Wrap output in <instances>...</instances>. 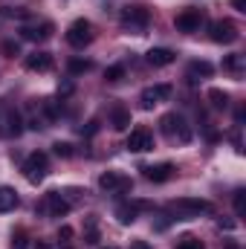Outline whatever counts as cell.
<instances>
[{
  "mask_svg": "<svg viewBox=\"0 0 246 249\" xmlns=\"http://www.w3.org/2000/svg\"><path fill=\"white\" fill-rule=\"evenodd\" d=\"M38 212L47 214V217H64V214L70 212V203L64 200L58 191H50V194H44V200L38 203Z\"/></svg>",
  "mask_w": 246,
  "mask_h": 249,
  "instance_id": "obj_6",
  "label": "cell"
},
{
  "mask_svg": "<svg viewBox=\"0 0 246 249\" xmlns=\"http://www.w3.org/2000/svg\"><path fill=\"white\" fill-rule=\"evenodd\" d=\"M244 3H246V0H232V6H235V9H241V12H244Z\"/></svg>",
  "mask_w": 246,
  "mask_h": 249,
  "instance_id": "obj_35",
  "label": "cell"
},
{
  "mask_svg": "<svg viewBox=\"0 0 246 249\" xmlns=\"http://www.w3.org/2000/svg\"><path fill=\"white\" fill-rule=\"evenodd\" d=\"M200 23H203V12L200 9H183L177 15V29L180 32H197Z\"/></svg>",
  "mask_w": 246,
  "mask_h": 249,
  "instance_id": "obj_11",
  "label": "cell"
},
{
  "mask_svg": "<svg viewBox=\"0 0 246 249\" xmlns=\"http://www.w3.org/2000/svg\"><path fill=\"white\" fill-rule=\"evenodd\" d=\"M96 127H99V124H96V122H90L87 127H84V133H87V136H93V133H96Z\"/></svg>",
  "mask_w": 246,
  "mask_h": 249,
  "instance_id": "obj_33",
  "label": "cell"
},
{
  "mask_svg": "<svg viewBox=\"0 0 246 249\" xmlns=\"http://www.w3.org/2000/svg\"><path fill=\"white\" fill-rule=\"evenodd\" d=\"M209 102H211L217 110H226V107H229V93H223L220 87H211V90H209Z\"/></svg>",
  "mask_w": 246,
  "mask_h": 249,
  "instance_id": "obj_20",
  "label": "cell"
},
{
  "mask_svg": "<svg viewBox=\"0 0 246 249\" xmlns=\"http://www.w3.org/2000/svg\"><path fill=\"white\" fill-rule=\"evenodd\" d=\"M217 226H220V229H235V220H223V217H220Z\"/></svg>",
  "mask_w": 246,
  "mask_h": 249,
  "instance_id": "obj_31",
  "label": "cell"
},
{
  "mask_svg": "<svg viewBox=\"0 0 246 249\" xmlns=\"http://www.w3.org/2000/svg\"><path fill=\"white\" fill-rule=\"evenodd\" d=\"M90 41H93V26H90V20H75V23L67 29V44H70V47L84 50Z\"/></svg>",
  "mask_w": 246,
  "mask_h": 249,
  "instance_id": "obj_5",
  "label": "cell"
},
{
  "mask_svg": "<svg viewBox=\"0 0 246 249\" xmlns=\"http://www.w3.org/2000/svg\"><path fill=\"white\" fill-rule=\"evenodd\" d=\"M214 72V67L209 61H191L188 64V81H197V78H209Z\"/></svg>",
  "mask_w": 246,
  "mask_h": 249,
  "instance_id": "obj_16",
  "label": "cell"
},
{
  "mask_svg": "<svg viewBox=\"0 0 246 249\" xmlns=\"http://www.w3.org/2000/svg\"><path fill=\"white\" fill-rule=\"evenodd\" d=\"M130 249H151V247H148L145 241H133V244H130Z\"/></svg>",
  "mask_w": 246,
  "mask_h": 249,
  "instance_id": "obj_32",
  "label": "cell"
},
{
  "mask_svg": "<svg viewBox=\"0 0 246 249\" xmlns=\"http://www.w3.org/2000/svg\"><path fill=\"white\" fill-rule=\"evenodd\" d=\"M58 241H64V244L72 241V229H70V226H61V229H58Z\"/></svg>",
  "mask_w": 246,
  "mask_h": 249,
  "instance_id": "obj_29",
  "label": "cell"
},
{
  "mask_svg": "<svg viewBox=\"0 0 246 249\" xmlns=\"http://www.w3.org/2000/svg\"><path fill=\"white\" fill-rule=\"evenodd\" d=\"M0 15H3V18H20V20H23V18H29V12H26V9H3Z\"/></svg>",
  "mask_w": 246,
  "mask_h": 249,
  "instance_id": "obj_28",
  "label": "cell"
},
{
  "mask_svg": "<svg viewBox=\"0 0 246 249\" xmlns=\"http://www.w3.org/2000/svg\"><path fill=\"white\" fill-rule=\"evenodd\" d=\"M105 78H107V81H122V78H124V67H122V64H113V67H107Z\"/></svg>",
  "mask_w": 246,
  "mask_h": 249,
  "instance_id": "obj_23",
  "label": "cell"
},
{
  "mask_svg": "<svg viewBox=\"0 0 246 249\" xmlns=\"http://www.w3.org/2000/svg\"><path fill=\"white\" fill-rule=\"evenodd\" d=\"M0 53L9 55V58H15V55L20 53V47H18V41H3V44H0Z\"/></svg>",
  "mask_w": 246,
  "mask_h": 249,
  "instance_id": "obj_24",
  "label": "cell"
},
{
  "mask_svg": "<svg viewBox=\"0 0 246 249\" xmlns=\"http://www.w3.org/2000/svg\"><path fill=\"white\" fill-rule=\"evenodd\" d=\"M171 84H154V87H145L142 90V96H139V105L145 107V110H151L154 105H159V102H165V99H171Z\"/></svg>",
  "mask_w": 246,
  "mask_h": 249,
  "instance_id": "obj_8",
  "label": "cell"
},
{
  "mask_svg": "<svg viewBox=\"0 0 246 249\" xmlns=\"http://www.w3.org/2000/svg\"><path fill=\"white\" fill-rule=\"evenodd\" d=\"M223 249H238V244L235 241H223Z\"/></svg>",
  "mask_w": 246,
  "mask_h": 249,
  "instance_id": "obj_34",
  "label": "cell"
},
{
  "mask_svg": "<svg viewBox=\"0 0 246 249\" xmlns=\"http://www.w3.org/2000/svg\"><path fill=\"white\" fill-rule=\"evenodd\" d=\"M171 212L177 214L174 220H188V217H200V214H211L214 206L209 200H200V197H180L171 203Z\"/></svg>",
  "mask_w": 246,
  "mask_h": 249,
  "instance_id": "obj_1",
  "label": "cell"
},
{
  "mask_svg": "<svg viewBox=\"0 0 246 249\" xmlns=\"http://www.w3.org/2000/svg\"><path fill=\"white\" fill-rule=\"evenodd\" d=\"M99 188L107 191V194H122V191H130V177L122 174V171H105L99 177Z\"/></svg>",
  "mask_w": 246,
  "mask_h": 249,
  "instance_id": "obj_7",
  "label": "cell"
},
{
  "mask_svg": "<svg viewBox=\"0 0 246 249\" xmlns=\"http://www.w3.org/2000/svg\"><path fill=\"white\" fill-rule=\"evenodd\" d=\"M12 249H26V238H23L20 232L15 235V241H12Z\"/></svg>",
  "mask_w": 246,
  "mask_h": 249,
  "instance_id": "obj_30",
  "label": "cell"
},
{
  "mask_svg": "<svg viewBox=\"0 0 246 249\" xmlns=\"http://www.w3.org/2000/svg\"><path fill=\"white\" fill-rule=\"evenodd\" d=\"M142 171H145V180H151V183H168L177 168L171 162H159V165H145Z\"/></svg>",
  "mask_w": 246,
  "mask_h": 249,
  "instance_id": "obj_12",
  "label": "cell"
},
{
  "mask_svg": "<svg viewBox=\"0 0 246 249\" xmlns=\"http://www.w3.org/2000/svg\"><path fill=\"white\" fill-rule=\"evenodd\" d=\"M136 214H139V203H122V206H116V217H119V223H133L136 220Z\"/></svg>",
  "mask_w": 246,
  "mask_h": 249,
  "instance_id": "obj_17",
  "label": "cell"
},
{
  "mask_svg": "<svg viewBox=\"0 0 246 249\" xmlns=\"http://www.w3.org/2000/svg\"><path fill=\"white\" fill-rule=\"evenodd\" d=\"M110 124H113L116 130H127V127H130V113H127L124 107H113V113H110Z\"/></svg>",
  "mask_w": 246,
  "mask_h": 249,
  "instance_id": "obj_19",
  "label": "cell"
},
{
  "mask_svg": "<svg viewBox=\"0 0 246 249\" xmlns=\"http://www.w3.org/2000/svg\"><path fill=\"white\" fill-rule=\"evenodd\" d=\"M35 249H53V247H50V244H44V241H38V244H35Z\"/></svg>",
  "mask_w": 246,
  "mask_h": 249,
  "instance_id": "obj_36",
  "label": "cell"
},
{
  "mask_svg": "<svg viewBox=\"0 0 246 249\" xmlns=\"http://www.w3.org/2000/svg\"><path fill=\"white\" fill-rule=\"evenodd\" d=\"M26 67L35 72H50L55 67V58L50 53H32V55H26Z\"/></svg>",
  "mask_w": 246,
  "mask_h": 249,
  "instance_id": "obj_14",
  "label": "cell"
},
{
  "mask_svg": "<svg viewBox=\"0 0 246 249\" xmlns=\"http://www.w3.org/2000/svg\"><path fill=\"white\" fill-rule=\"evenodd\" d=\"M209 35H211L214 44H235L241 38V32H238V26L232 20H211L209 23Z\"/></svg>",
  "mask_w": 246,
  "mask_h": 249,
  "instance_id": "obj_4",
  "label": "cell"
},
{
  "mask_svg": "<svg viewBox=\"0 0 246 249\" xmlns=\"http://www.w3.org/2000/svg\"><path fill=\"white\" fill-rule=\"evenodd\" d=\"M177 249H203V244H200L197 238H191V235H185L183 241L177 244Z\"/></svg>",
  "mask_w": 246,
  "mask_h": 249,
  "instance_id": "obj_26",
  "label": "cell"
},
{
  "mask_svg": "<svg viewBox=\"0 0 246 249\" xmlns=\"http://www.w3.org/2000/svg\"><path fill=\"white\" fill-rule=\"evenodd\" d=\"M47 171H50V160H47L44 151H35V154L26 157V162H23V177H26L29 183L38 186V183L47 177Z\"/></svg>",
  "mask_w": 246,
  "mask_h": 249,
  "instance_id": "obj_3",
  "label": "cell"
},
{
  "mask_svg": "<svg viewBox=\"0 0 246 249\" xmlns=\"http://www.w3.org/2000/svg\"><path fill=\"white\" fill-rule=\"evenodd\" d=\"M151 148H154L151 130H148V127H133V130H130V136H127V151L142 154V151H151Z\"/></svg>",
  "mask_w": 246,
  "mask_h": 249,
  "instance_id": "obj_10",
  "label": "cell"
},
{
  "mask_svg": "<svg viewBox=\"0 0 246 249\" xmlns=\"http://www.w3.org/2000/svg\"><path fill=\"white\" fill-rule=\"evenodd\" d=\"M53 151H55L58 157H72V145H67V142H55Z\"/></svg>",
  "mask_w": 246,
  "mask_h": 249,
  "instance_id": "obj_27",
  "label": "cell"
},
{
  "mask_svg": "<svg viewBox=\"0 0 246 249\" xmlns=\"http://www.w3.org/2000/svg\"><path fill=\"white\" fill-rule=\"evenodd\" d=\"M15 206H18V191L9 188V186H3L0 188V212H12Z\"/></svg>",
  "mask_w": 246,
  "mask_h": 249,
  "instance_id": "obj_18",
  "label": "cell"
},
{
  "mask_svg": "<svg viewBox=\"0 0 246 249\" xmlns=\"http://www.w3.org/2000/svg\"><path fill=\"white\" fill-rule=\"evenodd\" d=\"M159 130L171 139V142H191V124L185 122L180 113H165L159 119Z\"/></svg>",
  "mask_w": 246,
  "mask_h": 249,
  "instance_id": "obj_2",
  "label": "cell"
},
{
  "mask_svg": "<svg viewBox=\"0 0 246 249\" xmlns=\"http://www.w3.org/2000/svg\"><path fill=\"white\" fill-rule=\"evenodd\" d=\"M223 70H229V72L241 75V72H244V55H226V61H223Z\"/></svg>",
  "mask_w": 246,
  "mask_h": 249,
  "instance_id": "obj_21",
  "label": "cell"
},
{
  "mask_svg": "<svg viewBox=\"0 0 246 249\" xmlns=\"http://www.w3.org/2000/svg\"><path fill=\"white\" fill-rule=\"evenodd\" d=\"M122 23L127 29H145L151 23V12L145 6H127L122 9Z\"/></svg>",
  "mask_w": 246,
  "mask_h": 249,
  "instance_id": "obj_9",
  "label": "cell"
},
{
  "mask_svg": "<svg viewBox=\"0 0 246 249\" xmlns=\"http://www.w3.org/2000/svg\"><path fill=\"white\" fill-rule=\"evenodd\" d=\"M235 214L238 217H246V191H235Z\"/></svg>",
  "mask_w": 246,
  "mask_h": 249,
  "instance_id": "obj_22",
  "label": "cell"
},
{
  "mask_svg": "<svg viewBox=\"0 0 246 249\" xmlns=\"http://www.w3.org/2000/svg\"><path fill=\"white\" fill-rule=\"evenodd\" d=\"M145 58H148V64H151V67H168V64H174V58H177V55H174L171 50H165V47H157V50H151Z\"/></svg>",
  "mask_w": 246,
  "mask_h": 249,
  "instance_id": "obj_15",
  "label": "cell"
},
{
  "mask_svg": "<svg viewBox=\"0 0 246 249\" xmlns=\"http://www.w3.org/2000/svg\"><path fill=\"white\" fill-rule=\"evenodd\" d=\"M53 32H55V26L50 20H44L41 26H23L20 38H26V41H47V38H53Z\"/></svg>",
  "mask_w": 246,
  "mask_h": 249,
  "instance_id": "obj_13",
  "label": "cell"
},
{
  "mask_svg": "<svg viewBox=\"0 0 246 249\" xmlns=\"http://www.w3.org/2000/svg\"><path fill=\"white\" fill-rule=\"evenodd\" d=\"M87 70H93V64L90 61H78V58L70 61V72H75V75H78V72H87Z\"/></svg>",
  "mask_w": 246,
  "mask_h": 249,
  "instance_id": "obj_25",
  "label": "cell"
}]
</instances>
